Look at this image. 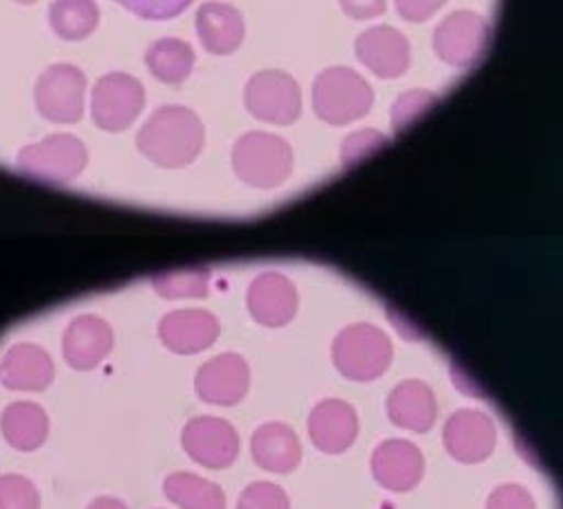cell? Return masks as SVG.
I'll list each match as a JSON object with an SVG mask.
<instances>
[{
	"label": "cell",
	"instance_id": "27",
	"mask_svg": "<svg viewBox=\"0 0 563 509\" xmlns=\"http://www.w3.org/2000/svg\"><path fill=\"white\" fill-rule=\"evenodd\" d=\"M154 289L167 298H206L210 291V270L190 266V268H176L154 277Z\"/></svg>",
	"mask_w": 563,
	"mask_h": 509
},
{
	"label": "cell",
	"instance_id": "6",
	"mask_svg": "<svg viewBox=\"0 0 563 509\" xmlns=\"http://www.w3.org/2000/svg\"><path fill=\"white\" fill-rule=\"evenodd\" d=\"M249 113L277 126L294 124L302 113V92L298 81L285 70H262L244 88Z\"/></svg>",
	"mask_w": 563,
	"mask_h": 509
},
{
	"label": "cell",
	"instance_id": "1",
	"mask_svg": "<svg viewBox=\"0 0 563 509\" xmlns=\"http://www.w3.org/2000/svg\"><path fill=\"white\" fill-rule=\"evenodd\" d=\"M203 143L206 126L187 107H161L135 137L140 154L163 169L192 165L199 158Z\"/></svg>",
	"mask_w": 563,
	"mask_h": 509
},
{
	"label": "cell",
	"instance_id": "28",
	"mask_svg": "<svg viewBox=\"0 0 563 509\" xmlns=\"http://www.w3.org/2000/svg\"><path fill=\"white\" fill-rule=\"evenodd\" d=\"M438 104V98L429 90H408L395 102L393 107V126L397 133L415 124L419 118H424L433 107Z\"/></svg>",
	"mask_w": 563,
	"mask_h": 509
},
{
	"label": "cell",
	"instance_id": "35",
	"mask_svg": "<svg viewBox=\"0 0 563 509\" xmlns=\"http://www.w3.org/2000/svg\"><path fill=\"white\" fill-rule=\"evenodd\" d=\"M341 8L350 19L367 21L384 14L388 8V0H341Z\"/></svg>",
	"mask_w": 563,
	"mask_h": 509
},
{
	"label": "cell",
	"instance_id": "5",
	"mask_svg": "<svg viewBox=\"0 0 563 509\" xmlns=\"http://www.w3.org/2000/svg\"><path fill=\"white\" fill-rule=\"evenodd\" d=\"M88 165V150L77 135L55 133L19 152L16 167L32 180L64 185L75 180Z\"/></svg>",
	"mask_w": 563,
	"mask_h": 509
},
{
	"label": "cell",
	"instance_id": "18",
	"mask_svg": "<svg viewBox=\"0 0 563 509\" xmlns=\"http://www.w3.org/2000/svg\"><path fill=\"white\" fill-rule=\"evenodd\" d=\"M358 435V414L341 399H324L309 414V438L322 453L339 455L347 451Z\"/></svg>",
	"mask_w": 563,
	"mask_h": 509
},
{
	"label": "cell",
	"instance_id": "33",
	"mask_svg": "<svg viewBox=\"0 0 563 509\" xmlns=\"http://www.w3.org/2000/svg\"><path fill=\"white\" fill-rule=\"evenodd\" d=\"M384 145H386V135L379 133V131L365 129V131L352 133V135L347 137V143L343 145V161H345V165H352L354 161L365 158L367 154L377 152V150L384 147Z\"/></svg>",
	"mask_w": 563,
	"mask_h": 509
},
{
	"label": "cell",
	"instance_id": "15",
	"mask_svg": "<svg viewBox=\"0 0 563 509\" xmlns=\"http://www.w3.org/2000/svg\"><path fill=\"white\" fill-rule=\"evenodd\" d=\"M221 334L219 318L206 309H180L167 313L161 325L158 336L163 345L174 354H199L217 343Z\"/></svg>",
	"mask_w": 563,
	"mask_h": 509
},
{
	"label": "cell",
	"instance_id": "32",
	"mask_svg": "<svg viewBox=\"0 0 563 509\" xmlns=\"http://www.w3.org/2000/svg\"><path fill=\"white\" fill-rule=\"evenodd\" d=\"M487 509H537V502L526 487L507 483L489 494Z\"/></svg>",
	"mask_w": 563,
	"mask_h": 509
},
{
	"label": "cell",
	"instance_id": "29",
	"mask_svg": "<svg viewBox=\"0 0 563 509\" xmlns=\"http://www.w3.org/2000/svg\"><path fill=\"white\" fill-rule=\"evenodd\" d=\"M0 509H41L38 489L25 476H0Z\"/></svg>",
	"mask_w": 563,
	"mask_h": 509
},
{
	"label": "cell",
	"instance_id": "23",
	"mask_svg": "<svg viewBox=\"0 0 563 509\" xmlns=\"http://www.w3.org/2000/svg\"><path fill=\"white\" fill-rule=\"evenodd\" d=\"M0 431L8 444L16 451L30 453L45 444L51 433V420L38 403L16 401L10 403L0 414Z\"/></svg>",
	"mask_w": 563,
	"mask_h": 509
},
{
	"label": "cell",
	"instance_id": "17",
	"mask_svg": "<svg viewBox=\"0 0 563 509\" xmlns=\"http://www.w3.org/2000/svg\"><path fill=\"white\" fill-rule=\"evenodd\" d=\"M115 336L109 322L100 316H79L64 332L62 350L66 363L77 373L96 369L113 350Z\"/></svg>",
	"mask_w": 563,
	"mask_h": 509
},
{
	"label": "cell",
	"instance_id": "21",
	"mask_svg": "<svg viewBox=\"0 0 563 509\" xmlns=\"http://www.w3.org/2000/svg\"><path fill=\"white\" fill-rule=\"evenodd\" d=\"M197 32L210 55H232L246 36V23L238 8L228 3H206L197 12Z\"/></svg>",
	"mask_w": 563,
	"mask_h": 509
},
{
	"label": "cell",
	"instance_id": "2",
	"mask_svg": "<svg viewBox=\"0 0 563 509\" xmlns=\"http://www.w3.org/2000/svg\"><path fill=\"white\" fill-rule=\"evenodd\" d=\"M232 169L246 185L273 190L287 182L294 171V150L285 137L251 131L232 150Z\"/></svg>",
	"mask_w": 563,
	"mask_h": 509
},
{
	"label": "cell",
	"instance_id": "20",
	"mask_svg": "<svg viewBox=\"0 0 563 509\" xmlns=\"http://www.w3.org/2000/svg\"><path fill=\"white\" fill-rule=\"evenodd\" d=\"M388 418L406 431L427 433L438 420V399L429 384L424 381H401L388 395Z\"/></svg>",
	"mask_w": 563,
	"mask_h": 509
},
{
	"label": "cell",
	"instance_id": "8",
	"mask_svg": "<svg viewBox=\"0 0 563 509\" xmlns=\"http://www.w3.org/2000/svg\"><path fill=\"white\" fill-rule=\"evenodd\" d=\"M145 109V86L126 73H111L92 86V122L109 133L129 129Z\"/></svg>",
	"mask_w": 563,
	"mask_h": 509
},
{
	"label": "cell",
	"instance_id": "7",
	"mask_svg": "<svg viewBox=\"0 0 563 509\" xmlns=\"http://www.w3.org/2000/svg\"><path fill=\"white\" fill-rule=\"evenodd\" d=\"M492 27L476 12H453L433 36L435 55L453 68H474L489 51Z\"/></svg>",
	"mask_w": 563,
	"mask_h": 509
},
{
	"label": "cell",
	"instance_id": "4",
	"mask_svg": "<svg viewBox=\"0 0 563 509\" xmlns=\"http://www.w3.org/2000/svg\"><path fill=\"white\" fill-rule=\"evenodd\" d=\"M332 361L345 379L367 384L379 379L390 367L393 343L379 328L356 322L334 339Z\"/></svg>",
	"mask_w": 563,
	"mask_h": 509
},
{
	"label": "cell",
	"instance_id": "11",
	"mask_svg": "<svg viewBox=\"0 0 563 509\" xmlns=\"http://www.w3.org/2000/svg\"><path fill=\"white\" fill-rule=\"evenodd\" d=\"M496 427L489 414L481 410H457L444 427V449L464 465L485 462L496 449Z\"/></svg>",
	"mask_w": 563,
	"mask_h": 509
},
{
	"label": "cell",
	"instance_id": "26",
	"mask_svg": "<svg viewBox=\"0 0 563 509\" xmlns=\"http://www.w3.org/2000/svg\"><path fill=\"white\" fill-rule=\"evenodd\" d=\"M51 27L66 41H81L100 25L96 0H55L48 12Z\"/></svg>",
	"mask_w": 563,
	"mask_h": 509
},
{
	"label": "cell",
	"instance_id": "12",
	"mask_svg": "<svg viewBox=\"0 0 563 509\" xmlns=\"http://www.w3.org/2000/svg\"><path fill=\"white\" fill-rule=\"evenodd\" d=\"M195 386L206 403L238 406L249 395L251 367L244 356L225 352L201 365Z\"/></svg>",
	"mask_w": 563,
	"mask_h": 509
},
{
	"label": "cell",
	"instance_id": "3",
	"mask_svg": "<svg viewBox=\"0 0 563 509\" xmlns=\"http://www.w3.org/2000/svg\"><path fill=\"white\" fill-rule=\"evenodd\" d=\"M313 111L334 126L365 118L374 104L372 86L352 68L336 66L322 70L313 81Z\"/></svg>",
	"mask_w": 563,
	"mask_h": 509
},
{
	"label": "cell",
	"instance_id": "16",
	"mask_svg": "<svg viewBox=\"0 0 563 509\" xmlns=\"http://www.w3.org/2000/svg\"><path fill=\"white\" fill-rule=\"evenodd\" d=\"M249 311L264 328H285L298 313V289L282 273H262L249 287Z\"/></svg>",
	"mask_w": 563,
	"mask_h": 509
},
{
	"label": "cell",
	"instance_id": "22",
	"mask_svg": "<svg viewBox=\"0 0 563 509\" xmlns=\"http://www.w3.org/2000/svg\"><path fill=\"white\" fill-rule=\"evenodd\" d=\"M251 453L257 467L271 474H291L302 460V446L296 431L282 422L260 427L253 433Z\"/></svg>",
	"mask_w": 563,
	"mask_h": 509
},
{
	"label": "cell",
	"instance_id": "9",
	"mask_svg": "<svg viewBox=\"0 0 563 509\" xmlns=\"http://www.w3.org/2000/svg\"><path fill=\"white\" fill-rule=\"evenodd\" d=\"M86 75L73 64H55L36 79L34 102L38 113L57 124H75L84 115Z\"/></svg>",
	"mask_w": 563,
	"mask_h": 509
},
{
	"label": "cell",
	"instance_id": "13",
	"mask_svg": "<svg viewBox=\"0 0 563 509\" xmlns=\"http://www.w3.org/2000/svg\"><path fill=\"white\" fill-rule=\"evenodd\" d=\"M354 53L367 70L382 79H397L410 68V43L390 25L365 30L354 43Z\"/></svg>",
	"mask_w": 563,
	"mask_h": 509
},
{
	"label": "cell",
	"instance_id": "30",
	"mask_svg": "<svg viewBox=\"0 0 563 509\" xmlns=\"http://www.w3.org/2000/svg\"><path fill=\"white\" fill-rule=\"evenodd\" d=\"M238 509H291V502L287 491L279 485L253 483L242 491Z\"/></svg>",
	"mask_w": 563,
	"mask_h": 509
},
{
	"label": "cell",
	"instance_id": "14",
	"mask_svg": "<svg viewBox=\"0 0 563 509\" xmlns=\"http://www.w3.org/2000/svg\"><path fill=\"white\" fill-rule=\"evenodd\" d=\"M369 469L384 489L404 494L424 478V455L408 440H386L374 449Z\"/></svg>",
	"mask_w": 563,
	"mask_h": 509
},
{
	"label": "cell",
	"instance_id": "10",
	"mask_svg": "<svg viewBox=\"0 0 563 509\" xmlns=\"http://www.w3.org/2000/svg\"><path fill=\"white\" fill-rule=\"evenodd\" d=\"M183 449L206 469H225L240 455V435L219 418H195L183 429Z\"/></svg>",
	"mask_w": 563,
	"mask_h": 509
},
{
	"label": "cell",
	"instance_id": "36",
	"mask_svg": "<svg viewBox=\"0 0 563 509\" xmlns=\"http://www.w3.org/2000/svg\"><path fill=\"white\" fill-rule=\"evenodd\" d=\"M86 509H129L120 498L113 496H100L96 500H90V505Z\"/></svg>",
	"mask_w": 563,
	"mask_h": 509
},
{
	"label": "cell",
	"instance_id": "19",
	"mask_svg": "<svg viewBox=\"0 0 563 509\" xmlns=\"http://www.w3.org/2000/svg\"><path fill=\"white\" fill-rule=\"evenodd\" d=\"M55 381L51 354L34 343H16L0 361V384L8 390L43 392Z\"/></svg>",
	"mask_w": 563,
	"mask_h": 509
},
{
	"label": "cell",
	"instance_id": "25",
	"mask_svg": "<svg viewBox=\"0 0 563 509\" xmlns=\"http://www.w3.org/2000/svg\"><path fill=\"white\" fill-rule=\"evenodd\" d=\"M165 496L180 509H225L223 489L190 472H178L165 478Z\"/></svg>",
	"mask_w": 563,
	"mask_h": 509
},
{
	"label": "cell",
	"instance_id": "24",
	"mask_svg": "<svg viewBox=\"0 0 563 509\" xmlns=\"http://www.w3.org/2000/svg\"><path fill=\"white\" fill-rule=\"evenodd\" d=\"M147 68L152 75L167 84V86H180L195 70V51L192 45L180 38H158L150 45L147 51Z\"/></svg>",
	"mask_w": 563,
	"mask_h": 509
},
{
	"label": "cell",
	"instance_id": "37",
	"mask_svg": "<svg viewBox=\"0 0 563 509\" xmlns=\"http://www.w3.org/2000/svg\"><path fill=\"white\" fill-rule=\"evenodd\" d=\"M14 3H21V5H32V3H36V0H14Z\"/></svg>",
	"mask_w": 563,
	"mask_h": 509
},
{
	"label": "cell",
	"instance_id": "31",
	"mask_svg": "<svg viewBox=\"0 0 563 509\" xmlns=\"http://www.w3.org/2000/svg\"><path fill=\"white\" fill-rule=\"evenodd\" d=\"M129 12L147 21L174 19L192 5V0H118Z\"/></svg>",
	"mask_w": 563,
	"mask_h": 509
},
{
	"label": "cell",
	"instance_id": "34",
	"mask_svg": "<svg viewBox=\"0 0 563 509\" xmlns=\"http://www.w3.org/2000/svg\"><path fill=\"white\" fill-rule=\"evenodd\" d=\"M395 5L401 19L410 23H424L446 5V0H395Z\"/></svg>",
	"mask_w": 563,
	"mask_h": 509
}]
</instances>
